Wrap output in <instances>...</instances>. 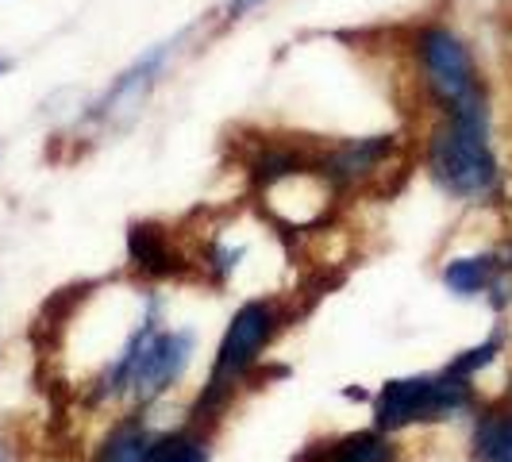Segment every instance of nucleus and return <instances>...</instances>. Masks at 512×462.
I'll return each instance as SVG.
<instances>
[{
  "label": "nucleus",
  "instance_id": "obj_1",
  "mask_svg": "<svg viewBox=\"0 0 512 462\" xmlns=\"http://www.w3.org/2000/svg\"><path fill=\"white\" fill-rule=\"evenodd\" d=\"M412 81L436 116H489V85L470 39L447 20H420L405 39Z\"/></svg>",
  "mask_w": 512,
  "mask_h": 462
},
{
  "label": "nucleus",
  "instance_id": "obj_2",
  "mask_svg": "<svg viewBox=\"0 0 512 462\" xmlns=\"http://www.w3.org/2000/svg\"><path fill=\"white\" fill-rule=\"evenodd\" d=\"M424 170L439 189L466 205H489L505 189L489 116H436L424 131Z\"/></svg>",
  "mask_w": 512,
  "mask_h": 462
},
{
  "label": "nucleus",
  "instance_id": "obj_3",
  "mask_svg": "<svg viewBox=\"0 0 512 462\" xmlns=\"http://www.w3.org/2000/svg\"><path fill=\"white\" fill-rule=\"evenodd\" d=\"M193 355H197L193 332H162L158 301H147V312L124 339L120 355L104 366V374L93 385V401H112L120 393H131L139 405H151L166 389H174V382H181Z\"/></svg>",
  "mask_w": 512,
  "mask_h": 462
},
{
  "label": "nucleus",
  "instance_id": "obj_4",
  "mask_svg": "<svg viewBox=\"0 0 512 462\" xmlns=\"http://www.w3.org/2000/svg\"><path fill=\"white\" fill-rule=\"evenodd\" d=\"M289 320H293V312L278 297H258V301L239 305V312L231 316L228 332L220 339V347H216V362L208 370V382L197 397V405L189 412V424L208 432L228 412V405L235 401V389L255 374L262 351L278 339V332Z\"/></svg>",
  "mask_w": 512,
  "mask_h": 462
},
{
  "label": "nucleus",
  "instance_id": "obj_5",
  "mask_svg": "<svg viewBox=\"0 0 512 462\" xmlns=\"http://www.w3.org/2000/svg\"><path fill=\"white\" fill-rule=\"evenodd\" d=\"M474 409V385L451 370L424 374V378H393L374 397V424L378 432H405L412 424H436Z\"/></svg>",
  "mask_w": 512,
  "mask_h": 462
},
{
  "label": "nucleus",
  "instance_id": "obj_6",
  "mask_svg": "<svg viewBox=\"0 0 512 462\" xmlns=\"http://www.w3.org/2000/svg\"><path fill=\"white\" fill-rule=\"evenodd\" d=\"M193 39V27H181L178 35L154 43L139 58H131L128 70L112 77V85L104 89L101 97L89 108V124H101V128H116V124H128L143 112V104L151 101V93L162 85L166 70L178 62V54L185 51V43Z\"/></svg>",
  "mask_w": 512,
  "mask_h": 462
},
{
  "label": "nucleus",
  "instance_id": "obj_7",
  "mask_svg": "<svg viewBox=\"0 0 512 462\" xmlns=\"http://www.w3.org/2000/svg\"><path fill=\"white\" fill-rule=\"evenodd\" d=\"M128 258H131V266H135L139 274H147V278H181V274H189V266H193V258L178 247L174 231L162 228V224H151V220L131 224Z\"/></svg>",
  "mask_w": 512,
  "mask_h": 462
},
{
  "label": "nucleus",
  "instance_id": "obj_8",
  "mask_svg": "<svg viewBox=\"0 0 512 462\" xmlns=\"http://www.w3.org/2000/svg\"><path fill=\"white\" fill-rule=\"evenodd\" d=\"M397 447L385 432H355V436L332 439V443H316L305 455L293 462H393Z\"/></svg>",
  "mask_w": 512,
  "mask_h": 462
},
{
  "label": "nucleus",
  "instance_id": "obj_9",
  "mask_svg": "<svg viewBox=\"0 0 512 462\" xmlns=\"http://www.w3.org/2000/svg\"><path fill=\"white\" fill-rule=\"evenodd\" d=\"M497 278H505L497 251H489V255L451 258V262L443 266V285H447L455 297H486Z\"/></svg>",
  "mask_w": 512,
  "mask_h": 462
},
{
  "label": "nucleus",
  "instance_id": "obj_10",
  "mask_svg": "<svg viewBox=\"0 0 512 462\" xmlns=\"http://www.w3.org/2000/svg\"><path fill=\"white\" fill-rule=\"evenodd\" d=\"M470 443L478 462H512V401L478 412Z\"/></svg>",
  "mask_w": 512,
  "mask_h": 462
},
{
  "label": "nucleus",
  "instance_id": "obj_11",
  "mask_svg": "<svg viewBox=\"0 0 512 462\" xmlns=\"http://www.w3.org/2000/svg\"><path fill=\"white\" fill-rule=\"evenodd\" d=\"M143 462H208V432L197 424H185L178 432L151 436Z\"/></svg>",
  "mask_w": 512,
  "mask_h": 462
},
{
  "label": "nucleus",
  "instance_id": "obj_12",
  "mask_svg": "<svg viewBox=\"0 0 512 462\" xmlns=\"http://www.w3.org/2000/svg\"><path fill=\"white\" fill-rule=\"evenodd\" d=\"M147 443H151L147 424H143L139 416H128V420H120V424L108 432V439L101 443V451H97L93 462H143Z\"/></svg>",
  "mask_w": 512,
  "mask_h": 462
},
{
  "label": "nucleus",
  "instance_id": "obj_13",
  "mask_svg": "<svg viewBox=\"0 0 512 462\" xmlns=\"http://www.w3.org/2000/svg\"><path fill=\"white\" fill-rule=\"evenodd\" d=\"M505 347H509V332L497 324L486 343H478V347L462 351L459 359H451V366H447V370H451V374H459V378H474L478 370L493 366V359H497V355H505Z\"/></svg>",
  "mask_w": 512,
  "mask_h": 462
},
{
  "label": "nucleus",
  "instance_id": "obj_14",
  "mask_svg": "<svg viewBox=\"0 0 512 462\" xmlns=\"http://www.w3.org/2000/svg\"><path fill=\"white\" fill-rule=\"evenodd\" d=\"M262 4H266V0H224L220 12H216V16H220V27H231V24H239V20H247Z\"/></svg>",
  "mask_w": 512,
  "mask_h": 462
},
{
  "label": "nucleus",
  "instance_id": "obj_15",
  "mask_svg": "<svg viewBox=\"0 0 512 462\" xmlns=\"http://www.w3.org/2000/svg\"><path fill=\"white\" fill-rule=\"evenodd\" d=\"M8 74V58H0V77Z\"/></svg>",
  "mask_w": 512,
  "mask_h": 462
},
{
  "label": "nucleus",
  "instance_id": "obj_16",
  "mask_svg": "<svg viewBox=\"0 0 512 462\" xmlns=\"http://www.w3.org/2000/svg\"><path fill=\"white\" fill-rule=\"evenodd\" d=\"M0 462H8V451H4V443H0Z\"/></svg>",
  "mask_w": 512,
  "mask_h": 462
}]
</instances>
